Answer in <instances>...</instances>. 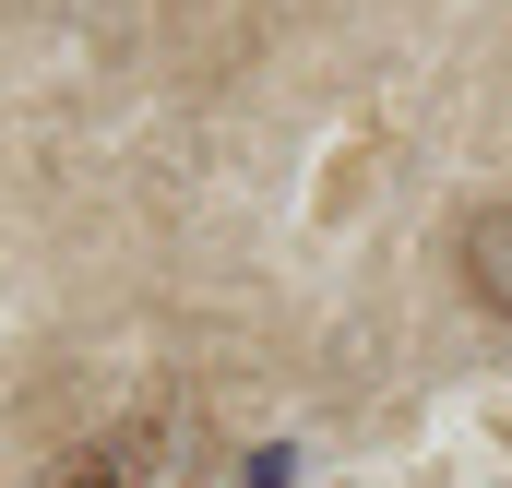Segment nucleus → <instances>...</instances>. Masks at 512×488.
Here are the masks:
<instances>
[{
  "label": "nucleus",
  "mask_w": 512,
  "mask_h": 488,
  "mask_svg": "<svg viewBox=\"0 0 512 488\" xmlns=\"http://www.w3.org/2000/svg\"><path fill=\"white\" fill-rule=\"evenodd\" d=\"M453 262H465V298H477L489 322H512V191L465 215V250H453Z\"/></svg>",
  "instance_id": "f257e3e1"
},
{
  "label": "nucleus",
  "mask_w": 512,
  "mask_h": 488,
  "mask_svg": "<svg viewBox=\"0 0 512 488\" xmlns=\"http://www.w3.org/2000/svg\"><path fill=\"white\" fill-rule=\"evenodd\" d=\"M143 477H155V465H131V453H72L48 488H143Z\"/></svg>",
  "instance_id": "f03ea898"
}]
</instances>
